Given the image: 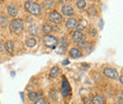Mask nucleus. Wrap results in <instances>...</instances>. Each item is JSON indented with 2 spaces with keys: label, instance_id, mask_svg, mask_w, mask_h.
I'll return each instance as SVG.
<instances>
[{
  "label": "nucleus",
  "instance_id": "f257e3e1",
  "mask_svg": "<svg viewBox=\"0 0 123 104\" xmlns=\"http://www.w3.org/2000/svg\"><path fill=\"white\" fill-rule=\"evenodd\" d=\"M25 8L26 10L31 13V14H35V15H39L41 13V7L35 3V2H32V1H27L25 3Z\"/></svg>",
  "mask_w": 123,
  "mask_h": 104
},
{
  "label": "nucleus",
  "instance_id": "f03ea898",
  "mask_svg": "<svg viewBox=\"0 0 123 104\" xmlns=\"http://www.w3.org/2000/svg\"><path fill=\"white\" fill-rule=\"evenodd\" d=\"M11 31L14 33H19L24 29V24L21 19H14L11 23Z\"/></svg>",
  "mask_w": 123,
  "mask_h": 104
},
{
  "label": "nucleus",
  "instance_id": "7ed1b4c3",
  "mask_svg": "<svg viewBox=\"0 0 123 104\" xmlns=\"http://www.w3.org/2000/svg\"><path fill=\"white\" fill-rule=\"evenodd\" d=\"M43 42L46 46L50 47V48H56V45H58V40L51 35H45L43 37Z\"/></svg>",
  "mask_w": 123,
  "mask_h": 104
},
{
  "label": "nucleus",
  "instance_id": "20e7f679",
  "mask_svg": "<svg viewBox=\"0 0 123 104\" xmlns=\"http://www.w3.org/2000/svg\"><path fill=\"white\" fill-rule=\"evenodd\" d=\"M103 74L105 75L107 78L112 79V80H116V79H117V77H118L117 71L116 69H114V68H111V67L105 68V69L103 70Z\"/></svg>",
  "mask_w": 123,
  "mask_h": 104
},
{
  "label": "nucleus",
  "instance_id": "39448f33",
  "mask_svg": "<svg viewBox=\"0 0 123 104\" xmlns=\"http://www.w3.org/2000/svg\"><path fill=\"white\" fill-rule=\"evenodd\" d=\"M49 20L55 24H60L62 21V17L58 12H52L49 14Z\"/></svg>",
  "mask_w": 123,
  "mask_h": 104
},
{
  "label": "nucleus",
  "instance_id": "423d86ee",
  "mask_svg": "<svg viewBox=\"0 0 123 104\" xmlns=\"http://www.w3.org/2000/svg\"><path fill=\"white\" fill-rule=\"evenodd\" d=\"M62 12L65 16H72L74 14V10L72 9V7H70L68 5H63L62 8Z\"/></svg>",
  "mask_w": 123,
  "mask_h": 104
},
{
  "label": "nucleus",
  "instance_id": "0eeeda50",
  "mask_svg": "<svg viewBox=\"0 0 123 104\" xmlns=\"http://www.w3.org/2000/svg\"><path fill=\"white\" fill-rule=\"evenodd\" d=\"M72 39H73V41H74L75 43H80V42H81V41L83 40V34H82V32L80 31V30H76V31L72 34Z\"/></svg>",
  "mask_w": 123,
  "mask_h": 104
},
{
  "label": "nucleus",
  "instance_id": "6e6552de",
  "mask_svg": "<svg viewBox=\"0 0 123 104\" xmlns=\"http://www.w3.org/2000/svg\"><path fill=\"white\" fill-rule=\"evenodd\" d=\"M69 54H70V56H71L72 58H74V59H78V58H80V57L82 56L81 51H80V49H78V48H71L70 51H69Z\"/></svg>",
  "mask_w": 123,
  "mask_h": 104
},
{
  "label": "nucleus",
  "instance_id": "1a4fd4ad",
  "mask_svg": "<svg viewBox=\"0 0 123 104\" xmlns=\"http://www.w3.org/2000/svg\"><path fill=\"white\" fill-rule=\"evenodd\" d=\"M76 25H77V20H76L75 18H69V19L66 21V24H65L66 28L69 29V30L74 29V28L76 27Z\"/></svg>",
  "mask_w": 123,
  "mask_h": 104
},
{
  "label": "nucleus",
  "instance_id": "9d476101",
  "mask_svg": "<svg viewBox=\"0 0 123 104\" xmlns=\"http://www.w3.org/2000/svg\"><path fill=\"white\" fill-rule=\"evenodd\" d=\"M92 103L93 104H103L104 103V98L100 95H97L94 96L92 98Z\"/></svg>",
  "mask_w": 123,
  "mask_h": 104
},
{
  "label": "nucleus",
  "instance_id": "9b49d317",
  "mask_svg": "<svg viewBox=\"0 0 123 104\" xmlns=\"http://www.w3.org/2000/svg\"><path fill=\"white\" fill-rule=\"evenodd\" d=\"M8 12H9V14L11 15V16H12V17H15L16 15L18 14V10H17V8H16L14 5H10L9 7H8Z\"/></svg>",
  "mask_w": 123,
  "mask_h": 104
},
{
  "label": "nucleus",
  "instance_id": "f8f14e48",
  "mask_svg": "<svg viewBox=\"0 0 123 104\" xmlns=\"http://www.w3.org/2000/svg\"><path fill=\"white\" fill-rule=\"evenodd\" d=\"M5 49L8 53L10 54H12L13 53V49H14V45H13V43L12 41H8L6 44H5Z\"/></svg>",
  "mask_w": 123,
  "mask_h": 104
},
{
  "label": "nucleus",
  "instance_id": "ddd939ff",
  "mask_svg": "<svg viewBox=\"0 0 123 104\" xmlns=\"http://www.w3.org/2000/svg\"><path fill=\"white\" fill-rule=\"evenodd\" d=\"M61 73V70H60V68H58L57 66H55V67H53L51 70H50V73H49V76L51 77V78H56V77H58V75Z\"/></svg>",
  "mask_w": 123,
  "mask_h": 104
},
{
  "label": "nucleus",
  "instance_id": "4468645a",
  "mask_svg": "<svg viewBox=\"0 0 123 104\" xmlns=\"http://www.w3.org/2000/svg\"><path fill=\"white\" fill-rule=\"evenodd\" d=\"M86 25H87V23H86V21L85 20H80V22L78 24L77 23V25H76V29H77V30H83L85 28H86Z\"/></svg>",
  "mask_w": 123,
  "mask_h": 104
},
{
  "label": "nucleus",
  "instance_id": "2eb2a0df",
  "mask_svg": "<svg viewBox=\"0 0 123 104\" xmlns=\"http://www.w3.org/2000/svg\"><path fill=\"white\" fill-rule=\"evenodd\" d=\"M36 44H37V41L34 38H29L26 40V45L29 47H33L36 45Z\"/></svg>",
  "mask_w": 123,
  "mask_h": 104
},
{
  "label": "nucleus",
  "instance_id": "dca6fc26",
  "mask_svg": "<svg viewBox=\"0 0 123 104\" xmlns=\"http://www.w3.org/2000/svg\"><path fill=\"white\" fill-rule=\"evenodd\" d=\"M69 91H70V88H69V85L67 84L66 87L64 85V81H62V93L63 95V97H67L68 94H69Z\"/></svg>",
  "mask_w": 123,
  "mask_h": 104
},
{
  "label": "nucleus",
  "instance_id": "f3484780",
  "mask_svg": "<svg viewBox=\"0 0 123 104\" xmlns=\"http://www.w3.org/2000/svg\"><path fill=\"white\" fill-rule=\"evenodd\" d=\"M29 31H30L31 35H36V36L39 35V30L36 26H31L30 29H29Z\"/></svg>",
  "mask_w": 123,
  "mask_h": 104
},
{
  "label": "nucleus",
  "instance_id": "a211bd4d",
  "mask_svg": "<svg viewBox=\"0 0 123 104\" xmlns=\"http://www.w3.org/2000/svg\"><path fill=\"white\" fill-rule=\"evenodd\" d=\"M52 28H53V27H51L50 25H48V24H45V25L43 26V32H44V33H46V34H48L49 32H51V31H52Z\"/></svg>",
  "mask_w": 123,
  "mask_h": 104
},
{
  "label": "nucleus",
  "instance_id": "6ab92c4d",
  "mask_svg": "<svg viewBox=\"0 0 123 104\" xmlns=\"http://www.w3.org/2000/svg\"><path fill=\"white\" fill-rule=\"evenodd\" d=\"M29 98L32 101H36L38 99V94L35 93V92H31L29 94Z\"/></svg>",
  "mask_w": 123,
  "mask_h": 104
},
{
  "label": "nucleus",
  "instance_id": "aec40b11",
  "mask_svg": "<svg viewBox=\"0 0 123 104\" xmlns=\"http://www.w3.org/2000/svg\"><path fill=\"white\" fill-rule=\"evenodd\" d=\"M49 97L53 99V100H57L58 99V93L55 90H51L49 92Z\"/></svg>",
  "mask_w": 123,
  "mask_h": 104
},
{
  "label": "nucleus",
  "instance_id": "412c9836",
  "mask_svg": "<svg viewBox=\"0 0 123 104\" xmlns=\"http://www.w3.org/2000/svg\"><path fill=\"white\" fill-rule=\"evenodd\" d=\"M85 6H86V2H85V0H79L77 2V7L79 9H84L85 8Z\"/></svg>",
  "mask_w": 123,
  "mask_h": 104
},
{
  "label": "nucleus",
  "instance_id": "4be33fe9",
  "mask_svg": "<svg viewBox=\"0 0 123 104\" xmlns=\"http://www.w3.org/2000/svg\"><path fill=\"white\" fill-rule=\"evenodd\" d=\"M0 24H1L2 27L7 25V18L4 15H0Z\"/></svg>",
  "mask_w": 123,
  "mask_h": 104
},
{
  "label": "nucleus",
  "instance_id": "5701e85b",
  "mask_svg": "<svg viewBox=\"0 0 123 104\" xmlns=\"http://www.w3.org/2000/svg\"><path fill=\"white\" fill-rule=\"evenodd\" d=\"M69 45V43H68V41L66 40V39H64V38H62L61 40V45L62 47H63V48H65V47H67Z\"/></svg>",
  "mask_w": 123,
  "mask_h": 104
},
{
  "label": "nucleus",
  "instance_id": "b1692460",
  "mask_svg": "<svg viewBox=\"0 0 123 104\" xmlns=\"http://www.w3.org/2000/svg\"><path fill=\"white\" fill-rule=\"evenodd\" d=\"M34 104H47V102H46V98H38V99L35 101V103Z\"/></svg>",
  "mask_w": 123,
  "mask_h": 104
},
{
  "label": "nucleus",
  "instance_id": "393cba45",
  "mask_svg": "<svg viewBox=\"0 0 123 104\" xmlns=\"http://www.w3.org/2000/svg\"><path fill=\"white\" fill-rule=\"evenodd\" d=\"M78 45H79V46H80V48H83V47H85V46L87 45V42H86V41H81V42L78 43Z\"/></svg>",
  "mask_w": 123,
  "mask_h": 104
},
{
  "label": "nucleus",
  "instance_id": "a878e982",
  "mask_svg": "<svg viewBox=\"0 0 123 104\" xmlns=\"http://www.w3.org/2000/svg\"><path fill=\"white\" fill-rule=\"evenodd\" d=\"M89 34L92 35V36H96V35H97V30H96V29L90 28V30H89Z\"/></svg>",
  "mask_w": 123,
  "mask_h": 104
},
{
  "label": "nucleus",
  "instance_id": "bb28decb",
  "mask_svg": "<svg viewBox=\"0 0 123 104\" xmlns=\"http://www.w3.org/2000/svg\"><path fill=\"white\" fill-rule=\"evenodd\" d=\"M103 26H104V22H103L102 19H100V21H99V29L102 30L103 29Z\"/></svg>",
  "mask_w": 123,
  "mask_h": 104
},
{
  "label": "nucleus",
  "instance_id": "cd10ccee",
  "mask_svg": "<svg viewBox=\"0 0 123 104\" xmlns=\"http://www.w3.org/2000/svg\"><path fill=\"white\" fill-rule=\"evenodd\" d=\"M3 47H4V45H3V43L1 42V40H0V50H2L3 49Z\"/></svg>",
  "mask_w": 123,
  "mask_h": 104
},
{
  "label": "nucleus",
  "instance_id": "c85d7f7f",
  "mask_svg": "<svg viewBox=\"0 0 123 104\" xmlns=\"http://www.w3.org/2000/svg\"><path fill=\"white\" fill-rule=\"evenodd\" d=\"M119 82H120V83H123V77L122 76H120V77H119Z\"/></svg>",
  "mask_w": 123,
  "mask_h": 104
},
{
  "label": "nucleus",
  "instance_id": "c756f323",
  "mask_svg": "<svg viewBox=\"0 0 123 104\" xmlns=\"http://www.w3.org/2000/svg\"><path fill=\"white\" fill-rule=\"evenodd\" d=\"M68 63H69L68 61H62V64H68Z\"/></svg>",
  "mask_w": 123,
  "mask_h": 104
},
{
  "label": "nucleus",
  "instance_id": "7c9ffc66",
  "mask_svg": "<svg viewBox=\"0 0 123 104\" xmlns=\"http://www.w3.org/2000/svg\"><path fill=\"white\" fill-rule=\"evenodd\" d=\"M119 104H123V101H122V97H120V98H119Z\"/></svg>",
  "mask_w": 123,
  "mask_h": 104
},
{
  "label": "nucleus",
  "instance_id": "2f4dec72",
  "mask_svg": "<svg viewBox=\"0 0 123 104\" xmlns=\"http://www.w3.org/2000/svg\"><path fill=\"white\" fill-rule=\"evenodd\" d=\"M65 1H66V0H59V2H60V3H64Z\"/></svg>",
  "mask_w": 123,
  "mask_h": 104
},
{
  "label": "nucleus",
  "instance_id": "473e14b6",
  "mask_svg": "<svg viewBox=\"0 0 123 104\" xmlns=\"http://www.w3.org/2000/svg\"><path fill=\"white\" fill-rule=\"evenodd\" d=\"M71 1H75V0H71Z\"/></svg>",
  "mask_w": 123,
  "mask_h": 104
},
{
  "label": "nucleus",
  "instance_id": "72a5a7b5",
  "mask_svg": "<svg viewBox=\"0 0 123 104\" xmlns=\"http://www.w3.org/2000/svg\"><path fill=\"white\" fill-rule=\"evenodd\" d=\"M93 1H96V0H93Z\"/></svg>",
  "mask_w": 123,
  "mask_h": 104
}]
</instances>
